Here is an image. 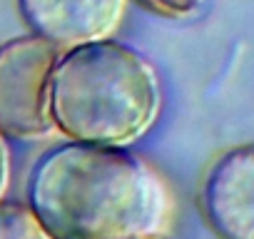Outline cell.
<instances>
[{
    "mask_svg": "<svg viewBox=\"0 0 254 239\" xmlns=\"http://www.w3.org/2000/svg\"><path fill=\"white\" fill-rule=\"evenodd\" d=\"M60 50L20 35L0 45V132L8 140H38L55 132L50 120V77Z\"/></svg>",
    "mask_w": 254,
    "mask_h": 239,
    "instance_id": "3957f363",
    "label": "cell"
},
{
    "mask_svg": "<svg viewBox=\"0 0 254 239\" xmlns=\"http://www.w3.org/2000/svg\"><path fill=\"white\" fill-rule=\"evenodd\" d=\"M0 239H50L28 202L0 199Z\"/></svg>",
    "mask_w": 254,
    "mask_h": 239,
    "instance_id": "8992f818",
    "label": "cell"
},
{
    "mask_svg": "<svg viewBox=\"0 0 254 239\" xmlns=\"http://www.w3.org/2000/svg\"><path fill=\"white\" fill-rule=\"evenodd\" d=\"M28 207L50 239L162 237L175 217L165 177L125 147L63 142L28 177Z\"/></svg>",
    "mask_w": 254,
    "mask_h": 239,
    "instance_id": "6da1fadb",
    "label": "cell"
},
{
    "mask_svg": "<svg viewBox=\"0 0 254 239\" xmlns=\"http://www.w3.org/2000/svg\"><path fill=\"white\" fill-rule=\"evenodd\" d=\"M10 182V150H8V137L0 132V199Z\"/></svg>",
    "mask_w": 254,
    "mask_h": 239,
    "instance_id": "ba28073f",
    "label": "cell"
},
{
    "mask_svg": "<svg viewBox=\"0 0 254 239\" xmlns=\"http://www.w3.org/2000/svg\"><path fill=\"white\" fill-rule=\"evenodd\" d=\"M137 3L145 5L147 10L162 15V18H172V20H177V18H187V15H192V13L199 8L202 0H137Z\"/></svg>",
    "mask_w": 254,
    "mask_h": 239,
    "instance_id": "52a82bcc",
    "label": "cell"
},
{
    "mask_svg": "<svg viewBox=\"0 0 254 239\" xmlns=\"http://www.w3.org/2000/svg\"><path fill=\"white\" fill-rule=\"evenodd\" d=\"M160 110V75L135 48L105 38L60 50L50 120L65 140L127 147L152 130Z\"/></svg>",
    "mask_w": 254,
    "mask_h": 239,
    "instance_id": "7a4b0ae2",
    "label": "cell"
},
{
    "mask_svg": "<svg viewBox=\"0 0 254 239\" xmlns=\"http://www.w3.org/2000/svg\"><path fill=\"white\" fill-rule=\"evenodd\" d=\"M132 239H162V237H155L152 234V237H132Z\"/></svg>",
    "mask_w": 254,
    "mask_h": 239,
    "instance_id": "9c48e42d",
    "label": "cell"
},
{
    "mask_svg": "<svg viewBox=\"0 0 254 239\" xmlns=\"http://www.w3.org/2000/svg\"><path fill=\"white\" fill-rule=\"evenodd\" d=\"M199 207L219 239H254V145L232 147L212 162Z\"/></svg>",
    "mask_w": 254,
    "mask_h": 239,
    "instance_id": "277c9868",
    "label": "cell"
},
{
    "mask_svg": "<svg viewBox=\"0 0 254 239\" xmlns=\"http://www.w3.org/2000/svg\"><path fill=\"white\" fill-rule=\"evenodd\" d=\"M130 0H18L30 33L58 50L112 38Z\"/></svg>",
    "mask_w": 254,
    "mask_h": 239,
    "instance_id": "5b68a950",
    "label": "cell"
}]
</instances>
